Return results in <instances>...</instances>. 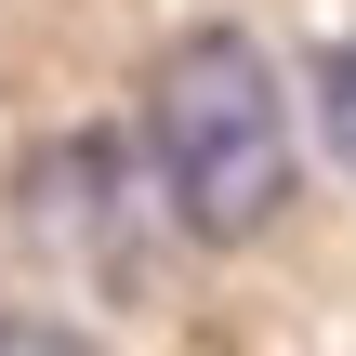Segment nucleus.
<instances>
[{"mask_svg":"<svg viewBox=\"0 0 356 356\" xmlns=\"http://www.w3.org/2000/svg\"><path fill=\"white\" fill-rule=\"evenodd\" d=\"M145 159L172 185V238H198V251H238V238H264L291 211V172H304L291 159V92H277V66H264L251 26H198L159 66Z\"/></svg>","mask_w":356,"mask_h":356,"instance_id":"obj_1","label":"nucleus"},{"mask_svg":"<svg viewBox=\"0 0 356 356\" xmlns=\"http://www.w3.org/2000/svg\"><path fill=\"white\" fill-rule=\"evenodd\" d=\"M159 225H172V185H159V159H132L119 132H66V145L26 159V238H40L53 264H79V277H132Z\"/></svg>","mask_w":356,"mask_h":356,"instance_id":"obj_2","label":"nucleus"},{"mask_svg":"<svg viewBox=\"0 0 356 356\" xmlns=\"http://www.w3.org/2000/svg\"><path fill=\"white\" fill-rule=\"evenodd\" d=\"M317 132H330V159L356 172V40H330V53H317Z\"/></svg>","mask_w":356,"mask_h":356,"instance_id":"obj_3","label":"nucleus"}]
</instances>
